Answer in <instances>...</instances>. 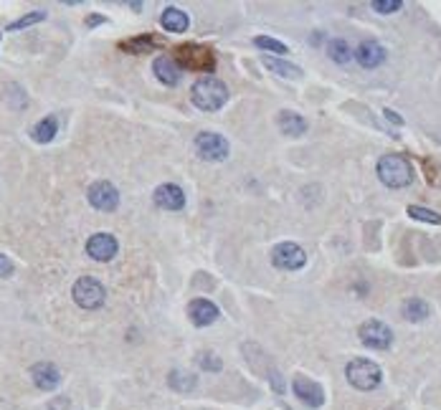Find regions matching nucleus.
Wrapping results in <instances>:
<instances>
[{
	"instance_id": "f257e3e1",
	"label": "nucleus",
	"mask_w": 441,
	"mask_h": 410,
	"mask_svg": "<svg viewBox=\"0 0 441 410\" xmlns=\"http://www.w3.org/2000/svg\"><path fill=\"white\" fill-rule=\"evenodd\" d=\"M190 99L198 109L203 111H218L224 109L229 101V86L216 76H201L190 86Z\"/></svg>"
},
{
	"instance_id": "f03ea898",
	"label": "nucleus",
	"mask_w": 441,
	"mask_h": 410,
	"mask_svg": "<svg viewBox=\"0 0 441 410\" xmlns=\"http://www.w3.org/2000/svg\"><path fill=\"white\" fill-rule=\"evenodd\" d=\"M375 172H378L380 183L388 185V188H396L398 190V188H408V185L413 183V167H411V162H408L403 155H396V152L380 157Z\"/></svg>"
},
{
	"instance_id": "7ed1b4c3",
	"label": "nucleus",
	"mask_w": 441,
	"mask_h": 410,
	"mask_svg": "<svg viewBox=\"0 0 441 410\" xmlns=\"http://www.w3.org/2000/svg\"><path fill=\"white\" fill-rule=\"evenodd\" d=\"M345 377L347 383L357 390H375L383 383V370L375 365L373 360H365V357H355V360L347 362L345 367Z\"/></svg>"
},
{
	"instance_id": "20e7f679",
	"label": "nucleus",
	"mask_w": 441,
	"mask_h": 410,
	"mask_svg": "<svg viewBox=\"0 0 441 410\" xmlns=\"http://www.w3.org/2000/svg\"><path fill=\"white\" fill-rule=\"evenodd\" d=\"M71 296L81 309H99L106 301V289L94 276H81L71 289Z\"/></svg>"
},
{
	"instance_id": "39448f33",
	"label": "nucleus",
	"mask_w": 441,
	"mask_h": 410,
	"mask_svg": "<svg viewBox=\"0 0 441 410\" xmlns=\"http://www.w3.org/2000/svg\"><path fill=\"white\" fill-rule=\"evenodd\" d=\"M196 152L201 160L221 162L229 157V139L218 132H201L196 137Z\"/></svg>"
},
{
	"instance_id": "423d86ee",
	"label": "nucleus",
	"mask_w": 441,
	"mask_h": 410,
	"mask_svg": "<svg viewBox=\"0 0 441 410\" xmlns=\"http://www.w3.org/2000/svg\"><path fill=\"white\" fill-rule=\"evenodd\" d=\"M357 337H360V342H363L365 347H370V349H388L393 344L391 327H388L385 321H380V319L363 321L360 329H357Z\"/></svg>"
},
{
	"instance_id": "0eeeda50",
	"label": "nucleus",
	"mask_w": 441,
	"mask_h": 410,
	"mask_svg": "<svg viewBox=\"0 0 441 410\" xmlns=\"http://www.w3.org/2000/svg\"><path fill=\"white\" fill-rule=\"evenodd\" d=\"M272 264L277 269H282V271H297V269L307 264V254H304L302 246L284 241V244H277L272 249Z\"/></svg>"
},
{
	"instance_id": "6e6552de",
	"label": "nucleus",
	"mask_w": 441,
	"mask_h": 410,
	"mask_svg": "<svg viewBox=\"0 0 441 410\" xmlns=\"http://www.w3.org/2000/svg\"><path fill=\"white\" fill-rule=\"evenodd\" d=\"M86 198H89V203L94 205L96 211H104V213L117 211V205H119L117 188H114L112 183H106V180H99V183L89 185V190H86Z\"/></svg>"
},
{
	"instance_id": "1a4fd4ad",
	"label": "nucleus",
	"mask_w": 441,
	"mask_h": 410,
	"mask_svg": "<svg viewBox=\"0 0 441 410\" xmlns=\"http://www.w3.org/2000/svg\"><path fill=\"white\" fill-rule=\"evenodd\" d=\"M119 251V244L112 233H94L89 241H86V256L94 261H112Z\"/></svg>"
},
{
	"instance_id": "9d476101",
	"label": "nucleus",
	"mask_w": 441,
	"mask_h": 410,
	"mask_svg": "<svg viewBox=\"0 0 441 410\" xmlns=\"http://www.w3.org/2000/svg\"><path fill=\"white\" fill-rule=\"evenodd\" d=\"M31 380L39 390L44 393H51V390H56L61 385V372L54 362H36L31 367Z\"/></svg>"
},
{
	"instance_id": "9b49d317",
	"label": "nucleus",
	"mask_w": 441,
	"mask_h": 410,
	"mask_svg": "<svg viewBox=\"0 0 441 410\" xmlns=\"http://www.w3.org/2000/svg\"><path fill=\"white\" fill-rule=\"evenodd\" d=\"M152 74H155L165 86H175V84H180V79H183V66L178 64L175 56L165 54V56H157L155 61H152Z\"/></svg>"
},
{
	"instance_id": "f8f14e48",
	"label": "nucleus",
	"mask_w": 441,
	"mask_h": 410,
	"mask_svg": "<svg viewBox=\"0 0 441 410\" xmlns=\"http://www.w3.org/2000/svg\"><path fill=\"white\" fill-rule=\"evenodd\" d=\"M352 59H355L363 69H375L385 61V49L378 41L365 39V41H360V46H357L355 51H352Z\"/></svg>"
},
{
	"instance_id": "ddd939ff",
	"label": "nucleus",
	"mask_w": 441,
	"mask_h": 410,
	"mask_svg": "<svg viewBox=\"0 0 441 410\" xmlns=\"http://www.w3.org/2000/svg\"><path fill=\"white\" fill-rule=\"evenodd\" d=\"M292 390H294V395L302 400L304 405H309V408H319V405L324 403V390L319 383H314V380H309V377H294V383H292Z\"/></svg>"
},
{
	"instance_id": "4468645a",
	"label": "nucleus",
	"mask_w": 441,
	"mask_h": 410,
	"mask_svg": "<svg viewBox=\"0 0 441 410\" xmlns=\"http://www.w3.org/2000/svg\"><path fill=\"white\" fill-rule=\"evenodd\" d=\"M155 205L162 208V211H183L185 208V193L180 185H173V183H165L155 190Z\"/></svg>"
},
{
	"instance_id": "2eb2a0df",
	"label": "nucleus",
	"mask_w": 441,
	"mask_h": 410,
	"mask_svg": "<svg viewBox=\"0 0 441 410\" xmlns=\"http://www.w3.org/2000/svg\"><path fill=\"white\" fill-rule=\"evenodd\" d=\"M188 316H190V321H193L196 327H208V324H213V321L221 316V311H218V306L213 304V301L193 299L188 304Z\"/></svg>"
},
{
	"instance_id": "dca6fc26",
	"label": "nucleus",
	"mask_w": 441,
	"mask_h": 410,
	"mask_svg": "<svg viewBox=\"0 0 441 410\" xmlns=\"http://www.w3.org/2000/svg\"><path fill=\"white\" fill-rule=\"evenodd\" d=\"M180 56L188 69H198V71H213V54L203 46H183Z\"/></svg>"
},
{
	"instance_id": "f3484780",
	"label": "nucleus",
	"mask_w": 441,
	"mask_h": 410,
	"mask_svg": "<svg viewBox=\"0 0 441 410\" xmlns=\"http://www.w3.org/2000/svg\"><path fill=\"white\" fill-rule=\"evenodd\" d=\"M277 124H279L282 134H287V137H302V134L307 132V119L302 114H297V111H279Z\"/></svg>"
},
{
	"instance_id": "a211bd4d",
	"label": "nucleus",
	"mask_w": 441,
	"mask_h": 410,
	"mask_svg": "<svg viewBox=\"0 0 441 410\" xmlns=\"http://www.w3.org/2000/svg\"><path fill=\"white\" fill-rule=\"evenodd\" d=\"M160 23H162V28H168L170 34H185L190 26V18H188V13H183L180 8H165L160 16Z\"/></svg>"
},
{
	"instance_id": "6ab92c4d",
	"label": "nucleus",
	"mask_w": 441,
	"mask_h": 410,
	"mask_svg": "<svg viewBox=\"0 0 441 410\" xmlns=\"http://www.w3.org/2000/svg\"><path fill=\"white\" fill-rule=\"evenodd\" d=\"M401 314H403V319H408V321H424L426 316L431 314V306L426 304L424 299H419V296H411V299L403 301Z\"/></svg>"
},
{
	"instance_id": "aec40b11",
	"label": "nucleus",
	"mask_w": 441,
	"mask_h": 410,
	"mask_svg": "<svg viewBox=\"0 0 441 410\" xmlns=\"http://www.w3.org/2000/svg\"><path fill=\"white\" fill-rule=\"evenodd\" d=\"M262 64L269 69V71L279 74V76H284V79H299L302 76L299 66H294V64H289V61H282V59H274V56H264Z\"/></svg>"
},
{
	"instance_id": "412c9836",
	"label": "nucleus",
	"mask_w": 441,
	"mask_h": 410,
	"mask_svg": "<svg viewBox=\"0 0 441 410\" xmlns=\"http://www.w3.org/2000/svg\"><path fill=\"white\" fill-rule=\"evenodd\" d=\"M56 132H59L56 116H44V119H41V122H36V127L31 129L34 139H36V142H41V144L51 142V139L56 137Z\"/></svg>"
},
{
	"instance_id": "4be33fe9",
	"label": "nucleus",
	"mask_w": 441,
	"mask_h": 410,
	"mask_svg": "<svg viewBox=\"0 0 441 410\" xmlns=\"http://www.w3.org/2000/svg\"><path fill=\"white\" fill-rule=\"evenodd\" d=\"M327 56L335 64H347L352 59V49L345 39H329L327 41Z\"/></svg>"
},
{
	"instance_id": "5701e85b",
	"label": "nucleus",
	"mask_w": 441,
	"mask_h": 410,
	"mask_svg": "<svg viewBox=\"0 0 441 410\" xmlns=\"http://www.w3.org/2000/svg\"><path fill=\"white\" fill-rule=\"evenodd\" d=\"M196 375H190V372H183V370H173L168 375V385L178 393H190V390H196Z\"/></svg>"
},
{
	"instance_id": "b1692460",
	"label": "nucleus",
	"mask_w": 441,
	"mask_h": 410,
	"mask_svg": "<svg viewBox=\"0 0 441 410\" xmlns=\"http://www.w3.org/2000/svg\"><path fill=\"white\" fill-rule=\"evenodd\" d=\"M408 216L416 218V221H424V223H434V226H441V216L429 208H421V205H408Z\"/></svg>"
},
{
	"instance_id": "393cba45",
	"label": "nucleus",
	"mask_w": 441,
	"mask_h": 410,
	"mask_svg": "<svg viewBox=\"0 0 441 410\" xmlns=\"http://www.w3.org/2000/svg\"><path fill=\"white\" fill-rule=\"evenodd\" d=\"M257 49H262V51H272V54H287V46L282 44V41H277V39H267V36H259L257 41Z\"/></svg>"
},
{
	"instance_id": "a878e982",
	"label": "nucleus",
	"mask_w": 441,
	"mask_h": 410,
	"mask_svg": "<svg viewBox=\"0 0 441 410\" xmlns=\"http://www.w3.org/2000/svg\"><path fill=\"white\" fill-rule=\"evenodd\" d=\"M44 18H46L44 11H34V13H29V16H23V18H18V21H13L11 26H8V31H18V28L34 26V23H41Z\"/></svg>"
},
{
	"instance_id": "bb28decb",
	"label": "nucleus",
	"mask_w": 441,
	"mask_h": 410,
	"mask_svg": "<svg viewBox=\"0 0 441 410\" xmlns=\"http://www.w3.org/2000/svg\"><path fill=\"white\" fill-rule=\"evenodd\" d=\"M403 3L401 0H373V11L380 13V16H388V13L401 11Z\"/></svg>"
},
{
	"instance_id": "cd10ccee",
	"label": "nucleus",
	"mask_w": 441,
	"mask_h": 410,
	"mask_svg": "<svg viewBox=\"0 0 441 410\" xmlns=\"http://www.w3.org/2000/svg\"><path fill=\"white\" fill-rule=\"evenodd\" d=\"M198 365L203 367V370H208V372H218L221 370V360H218L216 355H211V352H201V355H198Z\"/></svg>"
},
{
	"instance_id": "c85d7f7f",
	"label": "nucleus",
	"mask_w": 441,
	"mask_h": 410,
	"mask_svg": "<svg viewBox=\"0 0 441 410\" xmlns=\"http://www.w3.org/2000/svg\"><path fill=\"white\" fill-rule=\"evenodd\" d=\"M8 276H13V261L0 254V279H8Z\"/></svg>"
},
{
	"instance_id": "c756f323",
	"label": "nucleus",
	"mask_w": 441,
	"mask_h": 410,
	"mask_svg": "<svg viewBox=\"0 0 441 410\" xmlns=\"http://www.w3.org/2000/svg\"><path fill=\"white\" fill-rule=\"evenodd\" d=\"M272 383H274V390H277V393H282V390H284V383H282L279 372H272Z\"/></svg>"
},
{
	"instance_id": "7c9ffc66",
	"label": "nucleus",
	"mask_w": 441,
	"mask_h": 410,
	"mask_svg": "<svg viewBox=\"0 0 441 410\" xmlns=\"http://www.w3.org/2000/svg\"><path fill=\"white\" fill-rule=\"evenodd\" d=\"M385 119H391V122H396V124H403L401 116H398L396 111H391V109H385Z\"/></svg>"
},
{
	"instance_id": "2f4dec72",
	"label": "nucleus",
	"mask_w": 441,
	"mask_h": 410,
	"mask_svg": "<svg viewBox=\"0 0 441 410\" xmlns=\"http://www.w3.org/2000/svg\"><path fill=\"white\" fill-rule=\"evenodd\" d=\"M86 23H89V26H99V23H104V18H101V16H91Z\"/></svg>"
}]
</instances>
